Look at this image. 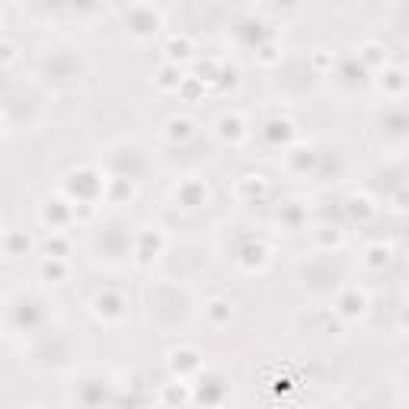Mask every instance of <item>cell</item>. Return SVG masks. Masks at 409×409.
I'll use <instances>...</instances> for the list:
<instances>
[{
  "instance_id": "obj_1",
  "label": "cell",
  "mask_w": 409,
  "mask_h": 409,
  "mask_svg": "<svg viewBox=\"0 0 409 409\" xmlns=\"http://www.w3.org/2000/svg\"><path fill=\"white\" fill-rule=\"evenodd\" d=\"M218 137L224 141V144H240L243 137H246V125H243V119L237 112H228L218 119Z\"/></svg>"
},
{
  "instance_id": "obj_2",
  "label": "cell",
  "mask_w": 409,
  "mask_h": 409,
  "mask_svg": "<svg viewBox=\"0 0 409 409\" xmlns=\"http://www.w3.org/2000/svg\"><path fill=\"white\" fill-rule=\"evenodd\" d=\"M192 135H195V121L186 119V115H173L163 125V137H167L170 144H186Z\"/></svg>"
},
{
  "instance_id": "obj_3",
  "label": "cell",
  "mask_w": 409,
  "mask_h": 409,
  "mask_svg": "<svg viewBox=\"0 0 409 409\" xmlns=\"http://www.w3.org/2000/svg\"><path fill=\"white\" fill-rule=\"evenodd\" d=\"M93 313H96L99 320H106V323H115V320H121V301L112 295V291H106V295H96V301H93Z\"/></svg>"
},
{
  "instance_id": "obj_4",
  "label": "cell",
  "mask_w": 409,
  "mask_h": 409,
  "mask_svg": "<svg viewBox=\"0 0 409 409\" xmlns=\"http://www.w3.org/2000/svg\"><path fill=\"white\" fill-rule=\"evenodd\" d=\"M364 307H368V297H364L362 291H345V295L339 297V313H342L345 320L362 317Z\"/></svg>"
},
{
  "instance_id": "obj_5",
  "label": "cell",
  "mask_w": 409,
  "mask_h": 409,
  "mask_svg": "<svg viewBox=\"0 0 409 409\" xmlns=\"http://www.w3.org/2000/svg\"><path fill=\"white\" fill-rule=\"evenodd\" d=\"M182 80H186V77H182V70H179V64H176V61H167V64L160 68V74H157V87H160V90H179Z\"/></svg>"
},
{
  "instance_id": "obj_6",
  "label": "cell",
  "mask_w": 409,
  "mask_h": 409,
  "mask_svg": "<svg viewBox=\"0 0 409 409\" xmlns=\"http://www.w3.org/2000/svg\"><path fill=\"white\" fill-rule=\"evenodd\" d=\"M204 195H208V192H204L202 182H182L179 189H176V198H179L186 208H198V204L204 202Z\"/></svg>"
},
{
  "instance_id": "obj_7",
  "label": "cell",
  "mask_w": 409,
  "mask_h": 409,
  "mask_svg": "<svg viewBox=\"0 0 409 409\" xmlns=\"http://www.w3.org/2000/svg\"><path fill=\"white\" fill-rule=\"evenodd\" d=\"M170 364H173V371L179 374V378H186V368L198 371V368H202V358H198V352L182 349V352H173V355H170Z\"/></svg>"
},
{
  "instance_id": "obj_8",
  "label": "cell",
  "mask_w": 409,
  "mask_h": 409,
  "mask_svg": "<svg viewBox=\"0 0 409 409\" xmlns=\"http://www.w3.org/2000/svg\"><path fill=\"white\" fill-rule=\"evenodd\" d=\"M358 58H362V64H364L368 70H374V68H387V48H384V45H374V42L362 45Z\"/></svg>"
},
{
  "instance_id": "obj_9",
  "label": "cell",
  "mask_w": 409,
  "mask_h": 409,
  "mask_svg": "<svg viewBox=\"0 0 409 409\" xmlns=\"http://www.w3.org/2000/svg\"><path fill=\"white\" fill-rule=\"evenodd\" d=\"M380 90L387 93V96H396V93L406 87V74H403L400 68H384V74H380Z\"/></svg>"
},
{
  "instance_id": "obj_10",
  "label": "cell",
  "mask_w": 409,
  "mask_h": 409,
  "mask_svg": "<svg viewBox=\"0 0 409 409\" xmlns=\"http://www.w3.org/2000/svg\"><path fill=\"white\" fill-rule=\"evenodd\" d=\"M362 262L368 265V269H384V265L390 262V246H384V243H374V246H368Z\"/></svg>"
},
{
  "instance_id": "obj_11",
  "label": "cell",
  "mask_w": 409,
  "mask_h": 409,
  "mask_svg": "<svg viewBox=\"0 0 409 409\" xmlns=\"http://www.w3.org/2000/svg\"><path fill=\"white\" fill-rule=\"evenodd\" d=\"M192 54V42L186 36H173L170 38V45H167V58L170 61H176V64H179V61H186Z\"/></svg>"
},
{
  "instance_id": "obj_12",
  "label": "cell",
  "mask_w": 409,
  "mask_h": 409,
  "mask_svg": "<svg viewBox=\"0 0 409 409\" xmlns=\"http://www.w3.org/2000/svg\"><path fill=\"white\" fill-rule=\"evenodd\" d=\"M204 313H208V320H211L214 326H224L230 320V304L224 301V297H214V301L204 307Z\"/></svg>"
},
{
  "instance_id": "obj_13",
  "label": "cell",
  "mask_w": 409,
  "mask_h": 409,
  "mask_svg": "<svg viewBox=\"0 0 409 409\" xmlns=\"http://www.w3.org/2000/svg\"><path fill=\"white\" fill-rule=\"evenodd\" d=\"M42 275H45L48 281H52V278L61 281L64 275H68V265H64V259H61V256H48L45 262H42Z\"/></svg>"
},
{
  "instance_id": "obj_14",
  "label": "cell",
  "mask_w": 409,
  "mask_h": 409,
  "mask_svg": "<svg viewBox=\"0 0 409 409\" xmlns=\"http://www.w3.org/2000/svg\"><path fill=\"white\" fill-rule=\"evenodd\" d=\"M48 256H68V243L61 240V237H54V240H48Z\"/></svg>"
},
{
  "instance_id": "obj_15",
  "label": "cell",
  "mask_w": 409,
  "mask_h": 409,
  "mask_svg": "<svg viewBox=\"0 0 409 409\" xmlns=\"http://www.w3.org/2000/svg\"><path fill=\"white\" fill-rule=\"evenodd\" d=\"M364 204H371V202H368V198H364V195H355V198H352V202H349V211L358 218V214L364 211Z\"/></svg>"
},
{
  "instance_id": "obj_16",
  "label": "cell",
  "mask_w": 409,
  "mask_h": 409,
  "mask_svg": "<svg viewBox=\"0 0 409 409\" xmlns=\"http://www.w3.org/2000/svg\"><path fill=\"white\" fill-rule=\"evenodd\" d=\"M396 202H403V204H400V208H409V192H406V189H403V192H400V195H396Z\"/></svg>"
}]
</instances>
